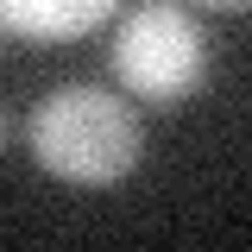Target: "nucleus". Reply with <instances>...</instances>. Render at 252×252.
I'll use <instances>...</instances> for the list:
<instances>
[{
    "mask_svg": "<svg viewBox=\"0 0 252 252\" xmlns=\"http://www.w3.org/2000/svg\"><path fill=\"white\" fill-rule=\"evenodd\" d=\"M32 158L63 177V183H120L126 170L139 164V114L126 107L120 94L107 89H82V82H63L32 107Z\"/></svg>",
    "mask_w": 252,
    "mask_h": 252,
    "instance_id": "1",
    "label": "nucleus"
},
{
    "mask_svg": "<svg viewBox=\"0 0 252 252\" xmlns=\"http://www.w3.org/2000/svg\"><path fill=\"white\" fill-rule=\"evenodd\" d=\"M114 76L126 82L132 101L152 107H183L208 82V38L195 13L177 0H145L132 6L114 32Z\"/></svg>",
    "mask_w": 252,
    "mask_h": 252,
    "instance_id": "2",
    "label": "nucleus"
},
{
    "mask_svg": "<svg viewBox=\"0 0 252 252\" xmlns=\"http://www.w3.org/2000/svg\"><path fill=\"white\" fill-rule=\"evenodd\" d=\"M114 6L120 0H0V32L32 38V44H63L114 19Z\"/></svg>",
    "mask_w": 252,
    "mask_h": 252,
    "instance_id": "3",
    "label": "nucleus"
},
{
    "mask_svg": "<svg viewBox=\"0 0 252 252\" xmlns=\"http://www.w3.org/2000/svg\"><path fill=\"white\" fill-rule=\"evenodd\" d=\"M195 6H215V13H246L252 0H195Z\"/></svg>",
    "mask_w": 252,
    "mask_h": 252,
    "instance_id": "4",
    "label": "nucleus"
},
{
    "mask_svg": "<svg viewBox=\"0 0 252 252\" xmlns=\"http://www.w3.org/2000/svg\"><path fill=\"white\" fill-rule=\"evenodd\" d=\"M6 139H13V126H6V114H0V152H6Z\"/></svg>",
    "mask_w": 252,
    "mask_h": 252,
    "instance_id": "5",
    "label": "nucleus"
}]
</instances>
